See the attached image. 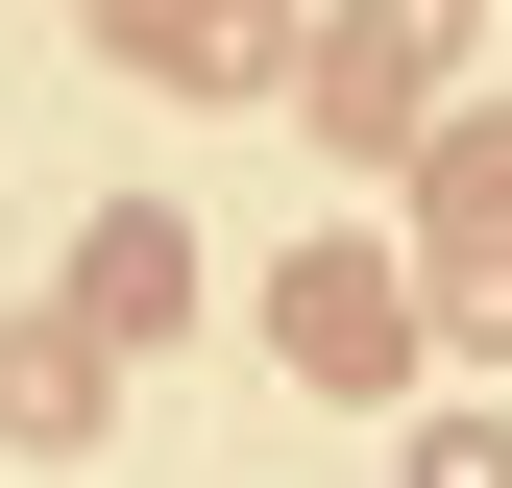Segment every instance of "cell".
Segmentation results:
<instances>
[{
    "mask_svg": "<svg viewBox=\"0 0 512 488\" xmlns=\"http://www.w3.org/2000/svg\"><path fill=\"white\" fill-rule=\"evenodd\" d=\"M293 366H317V391H391V366H415V293H391V244H317V269H293V318H269Z\"/></svg>",
    "mask_w": 512,
    "mask_h": 488,
    "instance_id": "obj_2",
    "label": "cell"
},
{
    "mask_svg": "<svg viewBox=\"0 0 512 488\" xmlns=\"http://www.w3.org/2000/svg\"><path fill=\"white\" fill-rule=\"evenodd\" d=\"M98 415V318H0V440H74Z\"/></svg>",
    "mask_w": 512,
    "mask_h": 488,
    "instance_id": "obj_4",
    "label": "cell"
},
{
    "mask_svg": "<svg viewBox=\"0 0 512 488\" xmlns=\"http://www.w3.org/2000/svg\"><path fill=\"white\" fill-rule=\"evenodd\" d=\"M439 74H464V0H342V25H317V147L415 171L439 147Z\"/></svg>",
    "mask_w": 512,
    "mask_h": 488,
    "instance_id": "obj_1",
    "label": "cell"
},
{
    "mask_svg": "<svg viewBox=\"0 0 512 488\" xmlns=\"http://www.w3.org/2000/svg\"><path fill=\"white\" fill-rule=\"evenodd\" d=\"M74 318H98V342H171V318H196V220H171V196H122V220L74 244Z\"/></svg>",
    "mask_w": 512,
    "mask_h": 488,
    "instance_id": "obj_3",
    "label": "cell"
},
{
    "mask_svg": "<svg viewBox=\"0 0 512 488\" xmlns=\"http://www.w3.org/2000/svg\"><path fill=\"white\" fill-rule=\"evenodd\" d=\"M147 74H269V0H122Z\"/></svg>",
    "mask_w": 512,
    "mask_h": 488,
    "instance_id": "obj_5",
    "label": "cell"
},
{
    "mask_svg": "<svg viewBox=\"0 0 512 488\" xmlns=\"http://www.w3.org/2000/svg\"><path fill=\"white\" fill-rule=\"evenodd\" d=\"M415 488H512V440H488V415H439V440H415Z\"/></svg>",
    "mask_w": 512,
    "mask_h": 488,
    "instance_id": "obj_6",
    "label": "cell"
}]
</instances>
